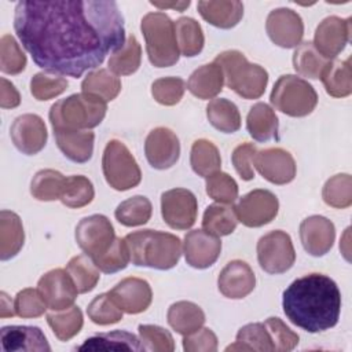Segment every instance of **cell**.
Returning a JSON list of instances; mask_svg holds the SVG:
<instances>
[{"instance_id": "44dd1931", "label": "cell", "mask_w": 352, "mask_h": 352, "mask_svg": "<svg viewBox=\"0 0 352 352\" xmlns=\"http://www.w3.org/2000/svg\"><path fill=\"white\" fill-rule=\"evenodd\" d=\"M109 294L122 312L131 315L146 311L153 300V292L148 282L135 276L118 282Z\"/></svg>"}, {"instance_id": "484cf974", "label": "cell", "mask_w": 352, "mask_h": 352, "mask_svg": "<svg viewBox=\"0 0 352 352\" xmlns=\"http://www.w3.org/2000/svg\"><path fill=\"white\" fill-rule=\"evenodd\" d=\"M224 76L221 67L216 63H206L195 69L187 81V89L198 99H213L223 89Z\"/></svg>"}, {"instance_id": "91938a15", "label": "cell", "mask_w": 352, "mask_h": 352, "mask_svg": "<svg viewBox=\"0 0 352 352\" xmlns=\"http://www.w3.org/2000/svg\"><path fill=\"white\" fill-rule=\"evenodd\" d=\"M0 304H1V308H0V316L1 318H10V316L16 315L14 301L4 292L0 293Z\"/></svg>"}, {"instance_id": "30bf717a", "label": "cell", "mask_w": 352, "mask_h": 352, "mask_svg": "<svg viewBox=\"0 0 352 352\" xmlns=\"http://www.w3.org/2000/svg\"><path fill=\"white\" fill-rule=\"evenodd\" d=\"M114 239L116 234L113 224L103 214L84 217L76 227V242L91 258L107 252Z\"/></svg>"}, {"instance_id": "4fadbf2b", "label": "cell", "mask_w": 352, "mask_h": 352, "mask_svg": "<svg viewBox=\"0 0 352 352\" xmlns=\"http://www.w3.org/2000/svg\"><path fill=\"white\" fill-rule=\"evenodd\" d=\"M265 30L274 44L282 48H294L302 40L304 23L296 11L282 7L268 14Z\"/></svg>"}, {"instance_id": "d4e9b609", "label": "cell", "mask_w": 352, "mask_h": 352, "mask_svg": "<svg viewBox=\"0 0 352 352\" xmlns=\"http://www.w3.org/2000/svg\"><path fill=\"white\" fill-rule=\"evenodd\" d=\"M59 150L73 162H88L94 153L95 133L88 131H54Z\"/></svg>"}, {"instance_id": "6da1fadb", "label": "cell", "mask_w": 352, "mask_h": 352, "mask_svg": "<svg viewBox=\"0 0 352 352\" xmlns=\"http://www.w3.org/2000/svg\"><path fill=\"white\" fill-rule=\"evenodd\" d=\"M14 29L38 67L74 78L125 43L124 18L113 0L19 1Z\"/></svg>"}, {"instance_id": "db71d44e", "label": "cell", "mask_w": 352, "mask_h": 352, "mask_svg": "<svg viewBox=\"0 0 352 352\" xmlns=\"http://www.w3.org/2000/svg\"><path fill=\"white\" fill-rule=\"evenodd\" d=\"M15 314L19 318H38L47 311V304L38 289L26 287L15 296Z\"/></svg>"}, {"instance_id": "8992f818", "label": "cell", "mask_w": 352, "mask_h": 352, "mask_svg": "<svg viewBox=\"0 0 352 352\" xmlns=\"http://www.w3.org/2000/svg\"><path fill=\"white\" fill-rule=\"evenodd\" d=\"M146 40V51L151 65L169 67L177 63L180 52L175 34V22L161 11L148 12L140 23Z\"/></svg>"}, {"instance_id": "f35d334b", "label": "cell", "mask_w": 352, "mask_h": 352, "mask_svg": "<svg viewBox=\"0 0 352 352\" xmlns=\"http://www.w3.org/2000/svg\"><path fill=\"white\" fill-rule=\"evenodd\" d=\"M142 62V48L135 36H129L124 45L113 52L109 59V69L116 76H129L135 73Z\"/></svg>"}, {"instance_id": "7c38bea8", "label": "cell", "mask_w": 352, "mask_h": 352, "mask_svg": "<svg viewBox=\"0 0 352 352\" xmlns=\"http://www.w3.org/2000/svg\"><path fill=\"white\" fill-rule=\"evenodd\" d=\"M198 202L187 188H172L161 195V214L164 221L175 230L191 228L197 220Z\"/></svg>"}, {"instance_id": "4316f807", "label": "cell", "mask_w": 352, "mask_h": 352, "mask_svg": "<svg viewBox=\"0 0 352 352\" xmlns=\"http://www.w3.org/2000/svg\"><path fill=\"white\" fill-rule=\"evenodd\" d=\"M319 78L326 92L333 98H345L352 92V69L351 58L345 60H329L323 67Z\"/></svg>"}, {"instance_id": "c3c4849f", "label": "cell", "mask_w": 352, "mask_h": 352, "mask_svg": "<svg viewBox=\"0 0 352 352\" xmlns=\"http://www.w3.org/2000/svg\"><path fill=\"white\" fill-rule=\"evenodd\" d=\"M88 318L100 326L113 324L122 319L121 308L114 302L109 293H102L96 296L87 308Z\"/></svg>"}, {"instance_id": "d590c367", "label": "cell", "mask_w": 352, "mask_h": 352, "mask_svg": "<svg viewBox=\"0 0 352 352\" xmlns=\"http://www.w3.org/2000/svg\"><path fill=\"white\" fill-rule=\"evenodd\" d=\"M81 89L85 94L102 98L104 102H111L121 91V81L113 72L96 69L85 76L81 82Z\"/></svg>"}, {"instance_id": "f907efd6", "label": "cell", "mask_w": 352, "mask_h": 352, "mask_svg": "<svg viewBox=\"0 0 352 352\" xmlns=\"http://www.w3.org/2000/svg\"><path fill=\"white\" fill-rule=\"evenodd\" d=\"M206 179V194L219 204H232L238 198V184L226 172H214Z\"/></svg>"}, {"instance_id": "277c9868", "label": "cell", "mask_w": 352, "mask_h": 352, "mask_svg": "<svg viewBox=\"0 0 352 352\" xmlns=\"http://www.w3.org/2000/svg\"><path fill=\"white\" fill-rule=\"evenodd\" d=\"M106 111L102 98L81 92L55 102L48 117L54 131H88L103 121Z\"/></svg>"}, {"instance_id": "5bb4252c", "label": "cell", "mask_w": 352, "mask_h": 352, "mask_svg": "<svg viewBox=\"0 0 352 352\" xmlns=\"http://www.w3.org/2000/svg\"><path fill=\"white\" fill-rule=\"evenodd\" d=\"M47 307L52 311L66 309L73 305L78 292L69 272L63 268H55L45 272L37 283Z\"/></svg>"}, {"instance_id": "cb8c5ba5", "label": "cell", "mask_w": 352, "mask_h": 352, "mask_svg": "<svg viewBox=\"0 0 352 352\" xmlns=\"http://www.w3.org/2000/svg\"><path fill=\"white\" fill-rule=\"evenodd\" d=\"M201 16L220 29H231L243 16V4L236 0H202L197 4Z\"/></svg>"}, {"instance_id": "5b68a950", "label": "cell", "mask_w": 352, "mask_h": 352, "mask_svg": "<svg viewBox=\"0 0 352 352\" xmlns=\"http://www.w3.org/2000/svg\"><path fill=\"white\" fill-rule=\"evenodd\" d=\"M213 62L221 67L227 87L243 99H257L264 94L268 84L267 70L250 63L242 52L228 50L219 54Z\"/></svg>"}, {"instance_id": "603a6c76", "label": "cell", "mask_w": 352, "mask_h": 352, "mask_svg": "<svg viewBox=\"0 0 352 352\" xmlns=\"http://www.w3.org/2000/svg\"><path fill=\"white\" fill-rule=\"evenodd\" d=\"M4 352H48L51 346L37 326H4L0 330Z\"/></svg>"}, {"instance_id": "4dcf8cb0", "label": "cell", "mask_w": 352, "mask_h": 352, "mask_svg": "<svg viewBox=\"0 0 352 352\" xmlns=\"http://www.w3.org/2000/svg\"><path fill=\"white\" fill-rule=\"evenodd\" d=\"M78 351H142L140 338L125 330H113L89 337Z\"/></svg>"}, {"instance_id": "94428289", "label": "cell", "mask_w": 352, "mask_h": 352, "mask_svg": "<svg viewBox=\"0 0 352 352\" xmlns=\"http://www.w3.org/2000/svg\"><path fill=\"white\" fill-rule=\"evenodd\" d=\"M150 4H153L154 7H158L161 10L164 8H175L177 11H183L184 8H187L190 6V0L187 1H176V3H158V1H150Z\"/></svg>"}, {"instance_id": "9c48e42d", "label": "cell", "mask_w": 352, "mask_h": 352, "mask_svg": "<svg viewBox=\"0 0 352 352\" xmlns=\"http://www.w3.org/2000/svg\"><path fill=\"white\" fill-rule=\"evenodd\" d=\"M257 260L267 274L278 275L289 271L296 261L290 235L282 230L263 235L257 242Z\"/></svg>"}, {"instance_id": "680465c9", "label": "cell", "mask_w": 352, "mask_h": 352, "mask_svg": "<svg viewBox=\"0 0 352 352\" xmlns=\"http://www.w3.org/2000/svg\"><path fill=\"white\" fill-rule=\"evenodd\" d=\"M1 87H0V106L3 109H14L21 103V96L16 88L12 82H10L7 78H0Z\"/></svg>"}, {"instance_id": "83f0119b", "label": "cell", "mask_w": 352, "mask_h": 352, "mask_svg": "<svg viewBox=\"0 0 352 352\" xmlns=\"http://www.w3.org/2000/svg\"><path fill=\"white\" fill-rule=\"evenodd\" d=\"M246 128L249 135L257 142L278 139V117L267 103L258 102L250 107L246 117Z\"/></svg>"}, {"instance_id": "f6af8a7d", "label": "cell", "mask_w": 352, "mask_h": 352, "mask_svg": "<svg viewBox=\"0 0 352 352\" xmlns=\"http://www.w3.org/2000/svg\"><path fill=\"white\" fill-rule=\"evenodd\" d=\"M323 201L333 208L344 209L352 204V179L348 173H338L330 177L322 190Z\"/></svg>"}, {"instance_id": "836d02e7", "label": "cell", "mask_w": 352, "mask_h": 352, "mask_svg": "<svg viewBox=\"0 0 352 352\" xmlns=\"http://www.w3.org/2000/svg\"><path fill=\"white\" fill-rule=\"evenodd\" d=\"M175 34L182 55L192 58L202 51L205 37L201 25L194 18L180 16L175 22Z\"/></svg>"}, {"instance_id": "bcb514c9", "label": "cell", "mask_w": 352, "mask_h": 352, "mask_svg": "<svg viewBox=\"0 0 352 352\" xmlns=\"http://www.w3.org/2000/svg\"><path fill=\"white\" fill-rule=\"evenodd\" d=\"M67 85L69 82L65 77L44 70V72L36 73L32 77L30 94L37 100H48L63 94Z\"/></svg>"}, {"instance_id": "11a10c76", "label": "cell", "mask_w": 352, "mask_h": 352, "mask_svg": "<svg viewBox=\"0 0 352 352\" xmlns=\"http://www.w3.org/2000/svg\"><path fill=\"white\" fill-rule=\"evenodd\" d=\"M264 324L270 333L274 351L289 352L298 345V334L290 330L279 318L271 316L265 319Z\"/></svg>"}, {"instance_id": "7402d4cb", "label": "cell", "mask_w": 352, "mask_h": 352, "mask_svg": "<svg viewBox=\"0 0 352 352\" xmlns=\"http://www.w3.org/2000/svg\"><path fill=\"white\" fill-rule=\"evenodd\" d=\"M256 286V276L250 265L242 260L230 261L219 274V292L232 300H241L250 294Z\"/></svg>"}, {"instance_id": "f5cc1de1", "label": "cell", "mask_w": 352, "mask_h": 352, "mask_svg": "<svg viewBox=\"0 0 352 352\" xmlns=\"http://www.w3.org/2000/svg\"><path fill=\"white\" fill-rule=\"evenodd\" d=\"M184 89L186 82L180 77H162L151 84L153 98L164 106L177 104L184 95Z\"/></svg>"}, {"instance_id": "7dc6e473", "label": "cell", "mask_w": 352, "mask_h": 352, "mask_svg": "<svg viewBox=\"0 0 352 352\" xmlns=\"http://www.w3.org/2000/svg\"><path fill=\"white\" fill-rule=\"evenodd\" d=\"M92 260L99 271L104 274H114L126 268L128 263L131 261V256L125 239L116 236L109 250Z\"/></svg>"}, {"instance_id": "ab89813d", "label": "cell", "mask_w": 352, "mask_h": 352, "mask_svg": "<svg viewBox=\"0 0 352 352\" xmlns=\"http://www.w3.org/2000/svg\"><path fill=\"white\" fill-rule=\"evenodd\" d=\"M94 197L95 190L91 180L82 175H73L65 179L59 199L65 206L78 209L91 204Z\"/></svg>"}, {"instance_id": "f1b7e54d", "label": "cell", "mask_w": 352, "mask_h": 352, "mask_svg": "<svg viewBox=\"0 0 352 352\" xmlns=\"http://www.w3.org/2000/svg\"><path fill=\"white\" fill-rule=\"evenodd\" d=\"M25 232L19 216L11 210L0 212V258L15 257L23 246Z\"/></svg>"}, {"instance_id": "9f6ffc18", "label": "cell", "mask_w": 352, "mask_h": 352, "mask_svg": "<svg viewBox=\"0 0 352 352\" xmlns=\"http://www.w3.org/2000/svg\"><path fill=\"white\" fill-rule=\"evenodd\" d=\"M257 147L253 143H242L236 146L232 151L231 161L241 176L242 180H252L254 177V157L257 154Z\"/></svg>"}, {"instance_id": "e0dca14e", "label": "cell", "mask_w": 352, "mask_h": 352, "mask_svg": "<svg viewBox=\"0 0 352 352\" xmlns=\"http://www.w3.org/2000/svg\"><path fill=\"white\" fill-rule=\"evenodd\" d=\"M144 154L154 169H168L173 166L180 157L179 138L169 128H154L146 138Z\"/></svg>"}, {"instance_id": "7bdbcfd3", "label": "cell", "mask_w": 352, "mask_h": 352, "mask_svg": "<svg viewBox=\"0 0 352 352\" xmlns=\"http://www.w3.org/2000/svg\"><path fill=\"white\" fill-rule=\"evenodd\" d=\"M329 59L323 58L311 41H305L297 45L293 54V67L302 76L312 80L319 78L323 67L327 65Z\"/></svg>"}, {"instance_id": "6f0895ef", "label": "cell", "mask_w": 352, "mask_h": 352, "mask_svg": "<svg viewBox=\"0 0 352 352\" xmlns=\"http://www.w3.org/2000/svg\"><path fill=\"white\" fill-rule=\"evenodd\" d=\"M183 349L186 352H214L217 351V337L210 329L201 327L184 336Z\"/></svg>"}, {"instance_id": "ffe728a7", "label": "cell", "mask_w": 352, "mask_h": 352, "mask_svg": "<svg viewBox=\"0 0 352 352\" xmlns=\"http://www.w3.org/2000/svg\"><path fill=\"white\" fill-rule=\"evenodd\" d=\"M300 239L307 253L315 257L324 256L333 248L336 227L324 216H309L300 224Z\"/></svg>"}, {"instance_id": "7a4b0ae2", "label": "cell", "mask_w": 352, "mask_h": 352, "mask_svg": "<svg viewBox=\"0 0 352 352\" xmlns=\"http://www.w3.org/2000/svg\"><path fill=\"white\" fill-rule=\"evenodd\" d=\"M282 307L294 326L308 333H320L337 324L341 293L331 278L314 272L293 280L285 289Z\"/></svg>"}, {"instance_id": "e575fe53", "label": "cell", "mask_w": 352, "mask_h": 352, "mask_svg": "<svg viewBox=\"0 0 352 352\" xmlns=\"http://www.w3.org/2000/svg\"><path fill=\"white\" fill-rule=\"evenodd\" d=\"M226 351H257L271 352L274 351L270 333L264 323H248L236 333L235 344L228 345Z\"/></svg>"}, {"instance_id": "9a60e30c", "label": "cell", "mask_w": 352, "mask_h": 352, "mask_svg": "<svg viewBox=\"0 0 352 352\" xmlns=\"http://www.w3.org/2000/svg\"><path fill=\"white\" fill-rule=\"evenodd\" d=\"M351 38V18H340L336 15L324 18L316 28L314 36V47L326 59L336 58L344 51Z\"/></svg>"}, {"instance_id": "d6986e66", "label": "cell", "mask_w": 352, "mask_h": 352, "mask_svg": "<svg viewBox=\"0 0 352 352\" xmlns=\"http://www.w3.org/2000/svg\"><path fill=\"white\" fill-rule=\"evenodd\" d=\"M184 257L188 265L205 270L213 265L221 252V241L205 230H192L186 234L183 242Z\"/></svg>"}, {"instance_id": "b9f144b4", "label": "cell", "mask_w": 352, "mask_h": 352, "mask_svg": "<svg viewBox=\"0 0 352 352\" xmlns=\"http://www.w3.org/2000/svg\"><path fill=\"white\" fill-rule=\"evenodd\" d=\"M66 271L73 279L78 293H88L94 290L100 278L99 268L87 254H78L70 258L66 265Z\"/></svg>"}, {"instance_id": "ac0fdd59", "label": "cell", "mask_w": 352, "mask_h": 352, "mask_svg": "<svg viewBox=\"0 0 352 352\" xmlns=\"http://www.w3.org/2000/svg\"><path fill=\"white\" fill-rule=\"evenodd\" d=\"M254 168L265 180L279 186L290 183L296 176V162L293 155L280 147L257 151L254 157Z\"/></svg>"}, {"instance_id": "3957f363", "label": "cell", "mask_w": 352, "mask_h": 352, "mask_svg": "<svg viewBox=\"0 0 352 352\" xmlns=\"http://www.w3.org/2000/svg\"><path fill=\"white\" fill-rule=\"evenodd\" d=\"M124 239L131 261L138 267L165 271L173 268L182 256L180 239L169 232L140 230L128 234Z\"/></svg>"}, {"instance_id": "2e32d148", "label": "cell", "mask_w": 352, "mask_h": 352, "mask_svg": "<svg viewBox=\"0 0 352 352\" xmlns=\"http://www.w3.org/2000/svg\"><path fill=\"white\" fill-rule=\"evenodd\" d=\"M10 136L14 146L26 155L40 153L47 143V126L37 114L18 116L10 128Z\"/></svg>"}, {"instance_id": "8d00e7d4", "label": "cell", "mask_w": 352, "mask_h": 352, "mask_svg": "<svg viewBox=\"0 0 352 352\" xmlns=\"http://www.w3.org/2000/svg\"><path fill=\"white\" fill-rule=\"evenodd\" d=\"M190 164L192 170L201 176L208 177L209 175L219 172L221 168V158L217 147L206 139H198L192 143L190 153Z\"/></svg>"}, {"instance_id": "ba28073f", "label": "cell", "mask_w": 352, "mask_h": 352, "mask_svg": "<svg viewBox=\"0 0 352 352\" xmlns=\"http://www.w3.org/2000/svg\"><path fill=\"white\" fill-rule=\"evenodd\" d=\"M102 169L107 184L117 191L131 190L142 180V172L135 157L117 139L106 144L102 157Z\"/></svg>"}, {"instance_id": "d6a6232c", "label": "cell", "mask_w": 352, "mask_h": 352, "mask_svg": "<svg viewBox=\"0 0 352 352\" xmlns=\"http://www.w3.org/2000/svg\"><path fill=\"white\" fill-rule=\"evenodd\" d=\"M208 121L217 131L234 133L241 128V114L236 104L228 99H212L206 106Z\"/></svg>"}, {"instance_id": "816d5d0a", "label": "cell", "mask_w": 352, "mask_h": 352, "mask_svg": "<svg viewBox=\"0 0 352 352\" xmlns=\"http://www.w3.org/2000/svg\"><path fill=\"white\" fill-rule=\"evenodd\" d=\"M139 337L142 351L151 352H172L175 349V341L172 334L157 324H140Z\"/></svg>"}, {"instance_id": "52a82bcc", "label": "cell", "mask_w": 352, "mask_h": 352, "mask_svg": "<svg viewBox=\"0 0 352 352\" xmlns=\"http://www.w3.org/2000/svg\"><path fill=\"white\" fill-rule=\"evenodd\" d=\"M272 106L290 117H305L318 104V94L304 78L294 74L280 76L270 95Z\"/></svg>"}, {"instance_id": "1f68e13d", "label": "cell", "mask_w": 352, "mask_h": 352, "mask_svg": "<svg viewBox=\"0 0 352 352\" xmlns=\"http://www.w3.org/2000/svg\"><path fill=\"white\" fill-rule=\"evenodd\" d=\"M236 224L235 206L230 204H212L204 212L202 230L214 236L230 235L236 228Z\"/></svg>"}, {"instance_id": "681fc988", "label": "cell", "mask_w": 352, "mask_h": 352, "mask_svg": "<svg viewBox=\"0 0 352 352\" xmlns=\"http://www.w3.org/2000/svg\"><path fill=\"white\" fill-rule=\"evenodd\" d=\"M26 55L16 40L4 34L0 40V70L6 74H19L25 70Z\"/></svg>"}, {"instance_id": "ee69618b", "label": "cell", "mask_w": 352, "mask_h": 352, "mask_svg": "<svg viewBox=\"0 0 352 352\" xmlns=\"http://www.w3.org/2000/svg\"><path fill=\"white\" fill-rule=\"evenodd\" d=\"M65 179L66 177L55 169H41L32 179L30 192L38 201L59 199Z\"/></svg>"}, {"instance_id": "8fae6325", "label": "cell", "mask_w": 352, "mask_h": 352, "mask_svg": "<svg viewBox=\"0 0 352 352\" xmlns=\"http://www.w3.org/2000/svg\"><path fill=\"white\" fill-rule=\"evenodd\" d=\"M279 209L278 198L274 192L263 188L249 191L239 198L235 213L238 221L246 227H261L271 223Z\"/></svg>"}, {"instance_id": "f546056e", "label": "cell", "mask_w": 352, "mask_h": 352, "mask_svg": "<svg viewBox=\"0 0 352 352\" xmlns=\"http://www.w3.org/2000/svg\"><path fill=\"white\" fill-rule=\"evenodd\" d=\"M169 326L179 334L187 336L197 331L205 323V314L199 305L191 301H177L168 309Z\"/></svg>"}, {"instance_id": "74e56055", "label": "cell", "mask_w": 352, "mask_h": 352, "mask_svg": "<svg viewBox=\"0 0 352 352\" xmlns=\"http://www.w3.org/2000/svg\"><path fill=\"white\" fill-rule=\"evenodd\" d=\"M47 323L58 340L67 341L80 333L84 324L82 312L77 305H72L47 314Z\"/></svg>"}, {"instance_id": "60d3db41", "label": "cell", "mask_w": 352, "mask_h": 352, "mask_svg": "<svg viewBox=\"0 0 352 352\" xmlns=\"http://www.w3.org/2000/svg\"><path fill=\"white\" fill-rule=\"evenodd\" d=\"M153 213L151 202L144 195H135L125 201H122L116 212L114 216L120 224L125 227H136L146 224Z\"/></svg>"}]
</instances>
